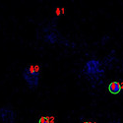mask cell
Listing matches in <instances>:
<instances>
[{"instance_id": "7a4b0ae2", "label": "cell", "mask_w": 123, "mask_h": 123, "mask_svg": "<svg viewBox=\"0 0 123 123\" xmlns=\"http://www.w3.org/2000/svg\"><path fill=\"white\" fill-rule=\"evenodd\" d=\"M85 72L91 79H98L99 75L102 73L100 69V63L98 60H90L87 62L85 67Z\"/></svg>"}, {"instance_id": "277c9868", "label": "cell", "mask_w": 123, "mask_h": 123, "mask_svg": "<svg viewBox=\"0 0 123 123\" xmlns=\"http://www.w3.org/2000/svg\"><path fill=\"white\" fill-rule=\"evenodd\" d=\"M108 91L111 94L116 95L121 91V86H120V84L118 83V82H111V83L109 84V86H108Z\"/></svg>"}, {"instance_id": "52a82bcc", "label": "cell", "mask_w": 123, "mask_h": 123, "mask_svg": "<svg viewBox=\"0 0 123 123\" xmlns=\"http://www.w3.org/2000/svg\"><path fill=\"white\" fill-rule=\"evenodd\" d=\"M83 123H91V122H89V121H85V122H83Z\"/></svg>"}, {"instance_id": "5b68a950", "label": "cell", "mask_w": 123, "mask_h": 123, "mask_svg": "<svg viewBox=\"0 0 123 123\" xmlns=\"http://www.w3.org/2000/svg\"><path fill=\"white\" fill-rule=\"evenodd\" d=\"M56 39H57V37L53 33H49L45 37V40H47V43H54L56 42Z\"/></svg>"}, {"instance_id": "3957f363", "label": "cell", "mask_w": 123, "mask_h": 123, "mask_svg": "<svg viewBox=\"0 0 123 123\" xmlns=\"http://www.w3.org/2000/svg\"><path fill=\"white\" fill-rule=\"evenodd\" d=\"M16 120V112L10 106L0 108V121L1 123H14Z\"/></svg>"}, {"instance_id": "8992f818", "label": "cell", "mask_w": 123, "mask_h": 123, "mask_svg": "<svg viewBox=\"0 0 123 123\" xmlns=\"http://www.w3.org/2000/svg\"><path fill=\"white\" fill-rule=\"evenodd\" d=\"M38 123H50V120L47 116H42L38 120Z\"/></svg>"}, {"instance_id": "6da1fadb", "label": "cell", "mask_w": 123, "mask_h": 123, "mask_svg": "<svg viewBox=\"0 0 123 123\" xmlns=\"http://www.w3.org/2000/svg\"><path fill=\"white\" fill-rule=\"evenodd\" d=\"M38 77H39L38 65H31L29 67H26L23 71V78L28 84V86L32 89H35L38 86Z\"/></svg>"}]
</instances>
